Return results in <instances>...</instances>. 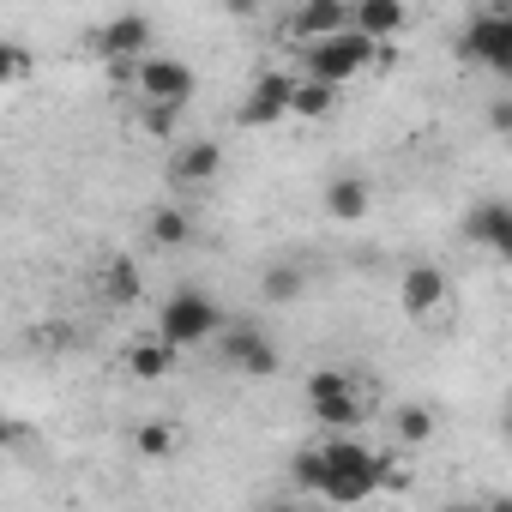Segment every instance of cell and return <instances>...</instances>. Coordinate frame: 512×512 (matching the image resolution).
Listing matches in <instances>:
<instances>
[{
    "instance_id": "obj_16",
    "label": "cell",
    "mask_w": 512,
    "mask_h": 512,
    "mask_svg": "<svg viewBox=\"0 0 512 512\" xmlns=\"http://www.w3.org/2000/svg\"><path fill=\"white\" fill-rule=\"evenodd\" d=\"M350 25V7L344 0H308V7L296 13V31L302 37H332V31H344Z\"/></svg>"
},
{
    "instance_id": "obj_9",
    "label": "cell",
    "mask_w": 512,
    "mask_h": 512,
    "mask_svg": "<svg viewBox=\"0 0 512 512\" xmlns=\"http://www.w3.org/2000/svg\"><path fill=\"white\" fill-rule=\"evenodd\" d=\"M464 235L482 241V247H494V253H512V205H506V199L476 205V211L464 217Z\"/></svg>"
},
{
    "instance_id": "obj_4",
    "label": "cell",
    "mask_w": 512,
    "mask_h": 512,
    "mask_svg": "<svg viewBox=\"0 0 512 512\" xmlns=\"http://www.w3.org/2000/svg\"><path fill=\"white\" fill-rule=\"evenodd\" d=\"M458 55H470V61H482V67H494V73H512V19H506V13L470 19V31L458 37Z\"/></svg>"
},
{
    "instance_id": "obj_21",
    "label": "cell",
    "mask_w": 512,
    "mask_h": 512,
    "mask_svg": "<svg viewBox=\"0 0 512 512\" xmlns=\"http://www.w3.org/2000/svg\"><path fill=\"white\" fill-rule=\"evenodd\" d=\"M296 296H302V272H290V266L266 272V302H296Z\"/></svg>"
},
{
    "instance_id": "obj_28",
    "label": "cell",
    "mask_w": 512,
    "mask_h": 512,
    "mask_svg": "<svg viewBox=\"0 0 512 512\" xmlns=\"http://www.w3.org/2000/svg\"><path fill=\"white\" fill-rule=\"evenodd\" d=\"M13 434H19V428H13V422H7V410H0V446H7V440H13Z\"/></svg>"
},
{
    "instance_id": "obj_14",
    "label": "cell",
    "mask_w": 512,
    "mask_h": 512,
    "mask_svg": "<svg viewBox=\"0 0 512 512\" xmlns=\"http://www.w3.org/2000/svg\"><path fill=\"white\" fill-rule=\"evenodd\" d=\"M326 211H332L338 223L368 217V181H362V175H338V181L326 187Z\"/></svg>"
},
{
    "instance_id": "obj_6",
    "label": "cell",
    "mask_w": 512,
    "mask_h": 512,
    "mask_svg": "<svg viewBox=\"0 0 512 512\" xmlns=\"http://www.w3.org/2000/svg\"><path fill=\"white\" fill-rule=\"evenodd\" d=\"M223 368H241L253 380H266V374H278V344L260 338L253 326H229L223 332Z\"/></svg>"
},
{
    "instance_id": "obj_7",
    "label": "cell",
    "mask_w": 512,
    "mask_h": 512,
    "mask_svg": "<svg viewBox=\"0 0 512 512\" xmlns=\"http://www.w3.org/2000/svg\"><path fill=\"white\" fill-rule=\"evenodd\" d=\"M290 73H260L253 79V97L241 103V127H278L290 115Z\"/></svg>"
},
{
    "instance_id": "obj_15",
    "label": "cell",
    "mask_w": 512,
    "mask_h": 512,
    "mask_svg": "<svg viewBox=\"0 0 512 512\" xmlns=\"http://www.w3.org/2000/svg\"><path fill=\"white\" fill-rule=\"evenodd\" d=\"M320 494H326V500H344V506H356V500H368V494H374V476H368V470L326 464V476H320Z\"/></svg>"
},
{
    "instance_id": "obj_18",
    "label": "cell",
    "mask_w": 512,
    "mask_h": 512,
    "mask_svg": "<svg viewBox=\"0 0 512 512\" xmlns=\"http://www.w3.org/2000/svg\"><path fill=\"white\" fill-rule=\"evenodd\" d=\"M139 284H145V278H139V266H133V260H109V266H103V296H109L115 308L139 302Z\"/></svg>"
},
{
    "instance_id": "obj_2",
    "label": "cell",
    "mask_w": 512,
    "mask_h": 512,
    "mask_svg": "<svg viewBox=\"0 0 512 512\" xmlns=\"http://www.w3.org/2000/svg\"><path fill=\"white\" fill-rule=\"evenodd\" d=\"M217 320H223V314L211 308V296H199V290H175V296L163 302V314H157V338H169V344L181 350V344L211 338Z\"/></svg>"
},
{
    "instance_id": "obj_1",
    "label": "cell",
    "mask_w": 512,
    "mask_h": 512,
    "mask_svg": "<svg viewBox=\"0 0 512 512\" xmlns=\"http://www.w3.org/2000/svg\"><path fill=\"white\" fill-rule=\"evenodd\" d=\"M380 61V37H368V31H332V37H314V49H308V79H320V85H350L362 67H374Z\"/></svg>"
},
{
    "instance_id": "obj_5",
    "label": "cell",
    "mask_w": 512,
    "mask_h": 512,
    "mask_svg": "<svg viewBox=\"0 0 512 512\" xmlns=\"http://www.w3.org/2000/svg\"><path fill=\"white\" fill-rule=\"evenodd\" d=\"M133 85L145 91V103H187L193 97V67L187 61H175V55H157V61H145L139 73H133Z\"/></svg>"
},
{
    "instance_id": "obj_20",
    "label": "cell",
    "mask_w": 512,
    "mask_h": 512,
    "mask_svg": "<svg viewBox=\"0 0 512 512\" xmlns=\"http://www.w3.org/2000/svg\"><path fill=\"white\" fill-rule=\"evenodd\" d=\"M428 434H434V416H428L422 404H404V410H398V440H410V446H422Z\"/></svg>"
},
{
    "instance_id": "obj_19",
    "label": "cell",
    "mask_w": 512,
    "mask_h": 512,
    "mask_svg": "<svg viewBox=\"0 0 512 512\" xmlns=\"http://www.w3.org/2000/svg\"><path fill=\"white\" fill-rule=\"evenodd\" d=\"M193 235V223H187V211H175V205H163L157 217H151V241L157 247H181Z\"/></svg>"
},
{
    "instance_id": "obj_3",
    "label": "cell",
    "mask_w": 512,
    "mask_h": 512,
    "mask_svg": "<svg viewBox=\"0 0 512 512\" xmlns=\"http://www.w3.org/2000/svg\"><path fill=\"white\" fill-rule=\"evenodd\" d=\"M308 404L326 428H356L362 422V398H356V380L344 368H320L308 374Z\"/></svg>"
},
{
    "instance_id": "obj_27",
    "label": "cell",
    "mask_w": 512,
    "mask_h": 512,
    "mask_svg": "<svg viewBox=\"0 0 512 512\" xmlns=\"http://www.w3.org/2000/svg\"><path fill=\"white\" fill-rule=\"evenodd\" d=\"M488 121H494V133H506V127H512V109H506V103H494V109H488Z\"/></svg>"
},
{
    "instance_id": "obj_17",
    "label": "cell",
    "mask_w": 512,
    "mask_h": 512,
    "mask_svg": "<svg viewBox=\"0 0 512 512\" xmlns=\"http://www.w3.org/2000/svg\"><path fill=\"white\" fill-rule=\"evenodd\" d=\"M332 103H338V85H320V79H296L290 85V115H302V121L332 115Z\"/></svg>"
},
{
    "instance_id": "obj_26",
    "label": "cell",
    "mask_w": 512,
    "mask_h": 512,
    "mask_svg": "<svg viewBox=\"0 0 512 512\" xmlns=\"http://www.w3.org/2000/svg\"><path fill=\"white\" fill-rule=\"evenodd\" d=\"M223 7H229L235 19H253V13H260V0H223Z\"/></svg>"
},
{
    "instance_id": "obj_25",
    "label": "cell",
    "mask_w": 512,
    "mask_h": 512,
    "mask_svg": "<svg viewBox=\"0 0 512 512\" xmlns=\"http://www.w3.org/2000/svg\"><path fill=\"white\" fill-rule=\"evenodd\" d=\"M320 476H326V458L320 452H296V482L302 488H320Z\"/></svg>"
},
{
    "instance_id": "obj_12",
    "label": "cell",
    "mask_w": 512,
    "mask_h": 512,
    "mask_svg": "<svg viewBox=\"0 0 512 512\" xmlns=\"http://www.w3.org/2000/svg\"><path fill=\"white\" fill-rule=\"evenodd\" d=\"M350 25L368 31V37H398L404 31V0H356Z\"/></svg>"
},
{
    "instance_id": "obj_10",
    "label": "cell",
    "mask_w": 512,
    "mask_h": 512,
    "mask_svg": "<svg viewBox=\"0 0 512 512\" xmlns=\"http://www.w3.org/2000/svg\"><path fill=\"white\" fill-rule=\"evenodd\" d=\"M97 43H103V55H127V61H133V55L151 43V19H145V13H121V19L103 25Z\"/></svg>"
},
{
    "instance_id": "obj_24",
    "label": "cell",
    "mask_w": 512,
    "mask_h": 512,
    "mask_svg": "<svg viewBox=\"0 0 512 512\" xmlns=\"http://www.w3.org/2000/svg\"><path fill=\"white\" fill-rule=\"evenodd\" d=\"M145 133H151V139H169V133H175V103H151V109H145Z\"/></svg>"
},
{
    "instance_id": "obj_22",
    "label": "cell",
    "mask_w": 512,
    "mask_h": 512,
    "mask_svg": "<svg viewBox=\"0 0 512 512\" xmlns=\"http://www.w3.org/2000/svg\"><path fill=\"white\" fill-rule=\"evenodd\" d=\"M175 440H181V434H175L169 422H151V428H139V452H145V458H163V452H175Z\"/></svg>"
},
{
    "instance_id": "obj_13",
    "label": "cell",
    "mask_w": 512,
    "mask_h": 512,
    "mask_svg": "<svg viewBox=\"0 0 512 512\" xmlns=\"http://www.w3.org/2000/svg\"><path fill=\"white\" fill-rule=\"evenodd\" d=\"M127 374L133 380H163L169 368H175V344L169 338H145V344H127Z\"/></svg>"
},
{
    "instance_id": "obj_8",
    "label": "cell",
    "mask_w": 512,
    "mask_h": 512,
    "mask_svg": "<svg viewBox=\"0 0 512 512\" xmlns=\"http://www.w3.org/2000/svg\"><path fill=\"white\" fill-rule=\"evenodd\" d=\"M398 302H404V314L428 320V314L446 302V272H440V266H410L404 284H398Z\"/></svg>"
},
{
    "instance_id": "obj_11",
    "label": "cell",
    "mask_w": 512,
    "mask_h": 512,
    "mask_svg": "<svg viewBox=\"0 0 512 512\" xmlns=\"http://www.w3.org/2000/svg\"><path fill=\"white\" fill-rule=\"evenodd\" d=\"M223 169V151L211 145V139H199V145H181L175 151V163H169V175L181 181V187H199V181H211Z\"/></svg>"
},
{
    "instance_id": "obj_23",
    "label": "cell",
    "mask_w": 512,
    "mask_h": 512,
    "mask_svg": "<svg viewBox=\"0 0 512 512\" xmlns=\"http://www.w3.org/2000/svg\"><path fill=\"white\" fill-rule=\"evenodd\" d=\"M25 73H31V55L13 49V43H0V85H19Z\"/></svg>"
}]
</instances>
